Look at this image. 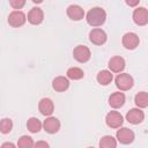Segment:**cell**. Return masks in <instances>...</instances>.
<instances>
[{
	"mask_svg": "<svg viewBox=\"0 0 148 148\" xmlns=\"http://www.w3.org/2000/svg\"><path fill=\"white\" fill-rule=\"evenodd\" d=\"M89 39L95 45H103L106 42L108 36L104 30H102L99 28H95L89 32Z\"/></svg>",
	"mask_w": 148,
	"mask_h": 148,
	"instance_id": "obj_8",
	"label": "cell"
},
{
	"mask_svg": "<svg viewBox=\"0 0 148 148\" xmlns=\"http://www.w3.org/2000/svg\"><path fill=\"white\" fill-rule=\"evenodd\" d=\"M108 66L110 68V72L121 73L124 71V68H125V60L120 56H114L109 60V65Z\"/></svg>",
	"mask_w": 148,
	"mask_h": 148,
	"instance_id": "obj_14",
	"label": "cell"
},
{
	"mask_svg": "<svg viewBox=\"0 0 148 148\" xmlns=\"http://www.w3.org/2000/svg\"><path fill=\"white\" fill-rule=\"evenodd\" d=\"M73 57L76 61H79L81 64H84V62L89 61V59L91 57V52L86 45H77L73 50Z\"/></svg>",
	"mask_w": 148,
	"mask_h": 148,
	"instance_id": "obj_4",
	"label": "cell"
},
{
	"mask_svg": "<svg viewBox=\"0 0 148 148\" xmlns=\"http://www.w3.org/2000/svg\"><path fill=\"white\" fill-rule=\"evenodd\" d=\"M133 21L136 25H146L148 23V10L145 7H139L133 12Z\"/></svg>",
	"mask_w": 148,
	"mask_h": 148,
	"instance_id": "obj_9",
	"label": "cell"
},
{
	"mask_svg": "<svg viewBox=\"0 0 148 148\" xmlns=\"http://www.w3.org/2000/svg\"><path fill=\"white\" fill-rule=\"evenodd\" d=\"M1 147H2V148H5V147H12V148H14V147H15V145H14V143H12V142H5V143H2V145H1Z\"/></svg>",
	"mask_w": 148,
	"mask_h": 148,
	"instance_id": "obj_28",
	"label": "cell"
},
{
	"mask_svg": "<svg viewBox=\"0 0 148 148\" xmlns=\"http://www.w3.org/2000/svg\"><path fill=\"white\" fill-rule=\"evenodd\" d=\"M28 21H29V23H31V24H34V25H38V24H40L42 22H43V20H44V13H43V10L40 9V8H38V7H34V8H31L30 9V12L28 13Z\"/></svg>",
	"mask_w": 148,
	"mask_h": 148,
	"instance_id": "obj_13",
	"label": "cell"
},
{
	"mask_svg": "<svg viewBox=\"0 0 148 148\" xmlns=\"http://www.w3.org/2000/svg\"><path fill=\"white\" fill-rule=\"evenodd\" d=\"M145 119V113L140 108H135V109H131L127 113H126V120L130 124L136 125L142 123Z\"/></svg>",
	"mask_w": 148,
	"mask_h": 148,
	"instance_id": "obj_10",
	"label": "cell"
},
{
	"mask_svg": "<svg viewBox=\"0 0 148 148\" xmlns=\"http://www.w3.org/2000/svg\"><path fill=\"white\" fill-rule=\"evenodd\" d=\"M9 5L14 9H21L25 5V0H9Z\"/></svg>",
	"mask_w": 148,
	"mask_h": 148,
	"instance_id": "obj_25",
	"label": "cell"
},
{
	"mask_svg": "<svg viewBox=\"0 0 148 148\" xmlns=\"http://www.w3.org/2000/svg\"><path fill=\"white\" fill-rule=\"evenodd\" d=\"M96 79H97V82H98L99 84H102V86H108V84L111 83V81L113 80V75H112V73H111L110 71L103 69V71H99V72H98Z\"/></svg>",
	"mask_w": 148,
	"mask_h": 148,
	"instance_id": "obj_18",
	"label": "cell"
},
{
	"mask_svg": "<svg viewBox=\"0 0 148 148\" xmlns=\"http://www.w3.org/2000/svg\"><path fill=\"white\" fill-rule=\"evenodd\" d=\"M116 136L120 143L128 145V143H132L134 140V132L127 127H121V128L119 127V130L116 133Z\"/></svg>",
	"mask_w": 148,
	"mask_h": 148,
	"instance_id": "obj_6",
	"label": "cell"
},
{
	"mask_svg": "<svg viewBox=\"0 0 148 148\" xmlns=\"http://www.w3.org/2000/svg\"><path fill=\"white\" fill-rule=\"evenodd\" d=\"M66 13H67V16L71 20H73V21H80L84 16V10L79 5H71V6H68Z\"/></svg>",
	"mask_w": 148,
	"mask_h": 148,
	"instance_id": "obj_15",
	"label": "cell"
},
{
	"mask_svg": "<svg viewBox=\"0 0 148 148\" xmlns=\"http://www.w3.org/2000/svg\"><path fill=\"white\" fill-rule=\"evenodd\" d=\"M34 146L35 147H45V148H47L49 147V143L45 142V141H38V142L34 143Z\"/></svg>",
	"mask_w": 148,
	"mask_h": 148,
	"instance_id": "obj_27",
	"label": "cell"
},
{
	"mask_svg": "<svg viewBox=\"0 0 148 148\" xmlns=\"http://www.w3.org/2000/svg\"><path fill=\"white\" fill-rule=\"evenodd\" d=\"M121 42H123V45H124L125 49L134 50V49H136V46H139L140 39H139V36L135 32H126L123 36Z\"/></svg>",
	"mask_w": 148,
	"mask_h": 148,
	"instance_id": "obj_7",
	"label": "cell"
},
{
	"mask_svg": "<svg viewBox=\"0 0 148 148\" xmlns=\"http://www.w3.org/2000/svg\"><path fill=\"white\" fill-rule=\"evenodd\" d=\"M13 128V121L9 118H3L0 120V132L2 134H8Z\"/></svg>",
	"mask_w": 148,
	"mask_h": 148,
	"instance_id": "obj_23",
	"label": "cell"
},
{
	"mask_svg": "<svg viewBox=\"0 0 148 148\" xmlns=\"http://www.w3.org/2000/svg\"><path fill=\"white\" fill-rule=\"evenodd\" d=\"M117 146V140L112 135H104L99 140L101 148H114Z\"/></svg>",
	"mask_w": 148,
	"mask_h": 148,
	"instance_id": "obj_22",
	"label": "cell"
},
{
	"mask_svg": "<svg viewBox=\"0 0 148 148\" xmlns=\"http://www.w3.org/2000/svg\"><path fill=\"white\" fill-rule=\"evenodd\" d=\"M135 105L140 109H145L148 106V94L146 91H140L134 97Z\"/></svg>",
	"mask_w": 148,
	"mask_h": 148,
	"instance_id": "obj_20",
	"label": "cell"
},
{
	"mask_svg": "<svg viewBox=\"0 0 148 148\" xmlns=\"http://www.w3.org/2000/svg\"><path fill=\"white\" fill-rule=\"evenodd\" d=\"M38 110L43 116H46V117L51 116L53 113V111H54V104H53L52 99L51 98H46V97L42 98L39 101V103H38Z\"/></svg>",
	"mask_w": 148,
	"mask_h": 148,
	"instance_id": "obj_12",
	"label": "cell"
},
{
	"mask_svg": "<svg viewBox=\"0 0 148 148\" xmlns=\"http://www.w3.org/2000/svg\"><path fill=\"white\" fill-rule=\"evenodd\" d=\"M17 147L20 148H30L34 147V140L29 135H22L17 141Z\"/></svg>",
	"mask_w": 148,
	"mask_h": 148,
	"instance_id": "obj_24",
	"label": "cell"
},
{
	"mask_svg": "<svg viewBox=\"0 0 148 148\" xmlns=\"http://www.w3.org/2000/svg\"><path fill=\"white\" fill-rule=\"evenodd\" d=\"M105 123L111 128H119L123 125V123H124V118H123L120 112H118V111H110L106 114V117H105Z\"/></svg>",
	"mask_w": 148,
	"mask_h": 148,
	"instance_id": "obj_5",
	"label": "cell"
},
{
	"mask_svg": "<svg viewBox=\"0 0 148 148\" xmlns=\"http://www.w3.org/2000/svg\"><path fill=\"white\" fill-rule=\"evenodd\" d=\"M25 21H27V16H25V14H24L22 10H20V9L13 10V12L9 14V16H8V23H9V25H12V27H14V28H20V27H22V25L25 23Z\"/></svg>",
	"mask_w": 148,
	"mask_h": 148,
	"instance_id": "obj_3",
	"label": "cell"
},
{
	"mask_svg": "<svg viewBox=\"0 0 148 148\" xmlns=\"http://www.w3.org/2000/svg\"><path fill=\"white\" fill-rule=\"evenodd\" d=\"M44 0H32V2H35V3H40V2H43Z\"/></svg>",
	"mask_w": 148,
	"mask_h": 148,
	"instance_id": "obj_29",
	"label": "cell"
},
{
	"mask_svg": "<svg viewBox=\"0 0 148 148\" xmlns=\"http://www.w3.org/2000/svg\"><path fill=\"white\" fill-rule=\"evenodd\" d=\"M134 84V80L133 77L127 74V73H120L117 75L116 77V87L120 90V91H126L130 90Z\"/></svg>",
	"mask_w": 148,
	"mask_h": 148,
	"instance_id": "obj_2",
	"label": "cell"
},
{
	"mask_svg": "<svg viewBox=\"0 0 148 148\" xmlns=\"http://www.w3.org/2000/svg\"><path fill=\"white\" fill-rule=\"evenodd\" d=\"M67 79H71V80H81L83 76H84V72L79 68V67H71L67 69Z\"/></svg>",
	"mask_w": 148,
	"mask_h": 148,
	"instance_id": "obj_21",
	"label": "cell"
},
{
	"mask_svg": "<svg viewBox=\"0 0 148 148\" xmlns=\"http://www.w3.org/2000/svg\"><path fill=\"white\" fill-rule=\"evenodd\" d=\"M43 127V124L40 123V120L36 117H31L28 119L27 121V128L31 132V133H38Z\"/></svg>",
	"mask_w": 148,
	"mask_h": 148,
	"instance_id": "obj_19",
	"label": "cell"
},
{
	"mask_svg": "<svg viewBox=\"0 0 148 148\" xmlns=\"http://www.w3.org/2000/svg\"><path fill=\"white\" fill-rule=\"evenodd\" d=\"M68 87H69V81L65 76H57L52 81V88L56 91H59V92L66 91L68 89Z\"/></svg>",
	"mask_w": 148,
	"mask_h": 148,
	"instance_id": "obj_17",
	"label": "cell"
},
{
	"mask_svg": "<svg viewBox=\"0 0 148 148\" xmlns=\"http://www.w3.org/2000/svg\"><path fill=\"white\" fill-rule=\"evenodd\" d=\"M43 127H44V131H45L46 133L54 134V133H57V132L60 130V121H59L58 118L49 116V117L44 120Z\"/></svg>",
	"mask_w": 148,
	"mask_h": 148,
	"instance_id": "obj_11",
	"label": "cell"
},
{
	"mask_svg": "<svg viewBox=\"0 0 148 148\" xmlns=\"http://www.w3.org/2000/svg\"><path fill=\"white\" fill-rule=\"evenodd\" d=\"M125 95L124 92H120V91H116V92H112L109 97V104L111 108L113 109H119L124 105L125 103Z\"/></svg>",
	"mask_w": 148,
	"mask_h": 148,
	"instance_id": "obj_16",
	"label": "cell"
},
{
	"mask_svg": "<svg viewBox=\"0 0 148 148\" xmlns=\"http://www.w3.org/2000/svg\"><path fill=\"white\" fill-rule=\"evenodd\" d=\"M125 2H126V5L130 6V7H135V6L139 5L140 0H125Z\"/></svg>",
	"mask_w": 148,
	"mask_h": 148,
	"instance_id": "obj_26",
	"label": "cell"
},
{
	"mask_svg": "<svg viewBox=\"0 0 148 148\" xmlns=\"http://www.w3.org/2000/svg\"><path fill=\"white\" fill-rule=\"evenodd\" d=\"M87 23L91 27H99L106 20V13L102 7H92L86 16Z\"/></svg>",
	"mask_w": 148,
	"mask_h": 148,
	"instance_id": "obj_1",
	"label": "cell"
}]
</instances>
